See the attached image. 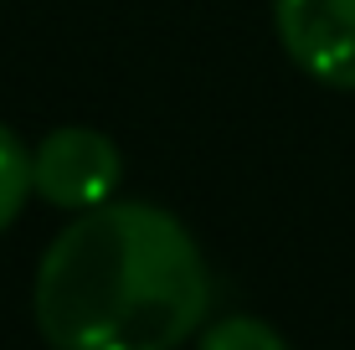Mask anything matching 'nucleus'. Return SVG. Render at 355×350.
<instances>
[{
    "label": "nucleus",
    "instance_id": "obj_5",
    "mask_svg": "<svg viewBox=\"0 0 355 350\" xmlns=\"http://www.w3.org/2000/svg\"><path fill=\"white\" fill-rule=\"evenodd\" d=\"M196 350H288V340L258 315H222L201 330Z\"/></svg>",
    "mask_w": 355,
    "mask_h": 350
},
{
    "label": "nucleus",
    "instance_id": "obj_3",
    "mask_svg": "<svg viewBox=\"0 0 355 350\" xmlns=\"http://www.w3.org/2000/svg\"><path fill=\"white\" fill-rule=\"evenodd\" d=\"M273 26L304 78L355 93V0H273Z\"/></svg>",
    "mask_w": 355,
    "mask_h": 350
},
{
    "label": "nucleus",
    "instance_id": "obj_2",
    "mask_svg": "<svg viewBox=\"0 0 355 350\" xmlns=\"http://www.w3.org/2000/svg\"><path fill=\"white\" fill-rule=\"evenodd\" d=\"M124 180V155L103 129L62 124L31 150V191L62 211H93L114 201Z\"/></svg>",
    "mask_w": 355,
    "mask_h": 350
},
{
    "label": "nucleus",
    "instance_id": "obj_1",
    "mask_svg": "<svg viewBox=\"0 0 355 350\" xmlns=\"http://www.w3.org/2000/svg\"><path fill=\"white\" fill-rule=\"evenodd\" d=\"M211 304L206 258L175 211L103 201L52 237L31 315L52 350H180Z\"/></svg>",
    "mask_w": 355,
    "mask_h": 350
},
{
    "label": "nucleus",
    "instance_id": "obj_4",
    "mask_svg": "<svg viewBox=\"0 0 355 350\" xmlns=\"http://www.w3.org/2000/svg\"><path fill=\"white\" fill-rule=\"evenodd\" d=\"M31 196V150L10 124H0V232L21 216Z\"/></svg>",
    "mask_w": 355,
    "mask_h": 350
}]
</instances>
